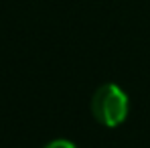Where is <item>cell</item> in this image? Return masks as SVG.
<instances>
[{
  "label": "cell",
  "instance_id": "cell-1",
  "mask_svg": "<svg viewBox=\"0 0 150 148\" xmlns=\"http://www.w3.org/2000/svg\"><path fill=\"white\" fill-rule=\"evenodd\" d=\"M130 101L126 91L116 83H103L91 98V114L100 124L116 128L128 118Z\"/></svg>",
  "mask_w": 150,
  "mask_h": 148
},
{
  "label": "cell",
  "instance_id": "cell-2",
  "mask_svg": "<svg viewBox=\"0 0 150 148\" xmlns=\"http://www.w3.org/2000/svg\"><path fill=\"white\" fill-rule=\"evenodd\" d=\"M43 148H77L73 142H69V140H63V138H59V140H53L49 144H45Z\"/></svg>",
  "mask_w": 150,
  "mask_h": 148
}]
</instances>
